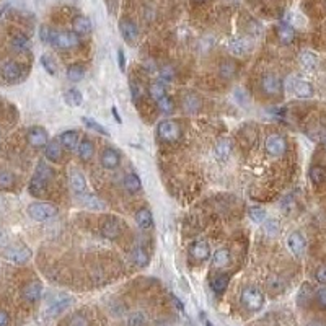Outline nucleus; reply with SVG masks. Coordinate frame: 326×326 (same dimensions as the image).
Segmentation results:
<instances>
[{
  "instance_id": "obj_58",
  "label": "nucleus",
  "mask_w": 326,
  "mask_h": 326,
  "mask_svg": "<svg viewBox=\"0 0 326 326\" xmlns=\"http://www.w3.org/2000/svg\"><path fill=\"white\" fill-rule=\"evenodd\" d=\"M199 318H200V323H203L204 326H214V324H212V321L207 318V315H206L204 312H200V313H199Z\"/></svg>"
},
{
  "instance_id": "obj_57",
  "label": "nucleus",
  "mask_w": 326,
  "mask_h": 326,
  "mask_svg": "<svg viewBox=\"0 0 326 326\" xmlns=\"http://www.w3.org/2000/svg\"><path fill=\"white\" fill-rule=\"evenodd\" d=\"M8 323H10V316L7 312L0 310V326H8Z\"/></svg>"
},
{
  "instance_id": "obj_37",
  "label": "nucleus",
  "mask_w": 326,
  "mask_h": 326,
  "mask_svg": "<svg viewBox=\"0 0 326 326\" xmlns=\"http://www.w3.org/2000/svg\"><path fill=\"white\" fill-rule=\"evenodd\" d=\"M62 326H90V321L83 313H73L64 320Z\"/></svg>"
},
{
  "instance_id": "obj_36",
  "label": "nucleus",
  "mask_w": 326,
  "mask_h": 326,
  "mask_svg": "<svg viewBox=\"0 0 326 326\" xmlns=\"http://www.w3.org/2000/svg\"><path fill=\"white\" fill-rule=\"evenodd\" d=\"M83 77H85V67H83V64H72L67 69V79L70 82H80Z\"/></svg>"
},
{
  "instance_id": "obj_43",
  "label": "nucleus",
  "mask_w": 326,
  "mask_h": 326,
  "mask_svg": "<svg viewBox=\"0 0 326 326\" xmlns=\"http://www.w3.org/2000/svg\"><path fill=\"white\" fill-rule=\"evenodd\" d=\"M248 215H249V219H252L253 222L260 223V222H263L266 219V211L260 206H253V207L248 209Z\"/></svg>"
},
{
  "instance_id": "obj_20",
  "label": "nucleus",
  "mask_w": 326,
  "mask_h": 326,
  "mask_svg": "<svg viewBox=\"0 0 326 326\" xmlns=\"http://www.w3.org/2000/svg\"><path fill=\"white\" fill-rule=\"evenodd\" d=\"M69 185L72 188L73 193H77V194H83L87 191V181L85 178H83V174L79 173V171H70L69 174Z\"/></svg>"
},
{
  "instance_id": "obj_30",
  "label": "nucleus",
  "mask_w": 326,
  "mask_h": 326,
  "mask_svg": "<svg viewBox=\"0 0 326 326\" xmlns=\"http://www.w3.org/2000/svg\"><path fill=\"white\" fill-rule=\"evenodd\" d=\"M308 177H310V181L315 186H320L326 180V170L321 165H313L310 168V171H308Z\"/></svg>"
},
{
  "instance_id": "obj_47",
  "label": "nucleus",
  "mask_w": 326,
  "mask_h": 326,
  "mask_svg": "<svg viewBox=\"0 0 326 326\" xmlns=\"http://www.w3.org/2000/svg\"><path fill=\"white\" fill-rule=\"evenodd\" d=\"M83 204H85L88 209H105V204L95 194H87L83 197Z\"/></svg>"
},
{
  "instance_id": "obj_54",
  "label": "nucleus",
  "mask_w": 326,
  "mask_h": 326,
  "mask_svg": "<svg viewBox=\"0 0 326 326\" xmlns=\"http://www.w3.org/2000/svg\"><path fill=\"white\" fill-rule=\"evenodd\" d=\"M315 279L318 281L320 284H323V286H326V264H324V266H320L318 269H316Z\"/></svg>"
},
{
  "instance_id": "obj_14",
  "label": "nucleus",
  "mask_w": 326,
  "mask_h": 326,
  "mask_svg": "<svg viewBox=\"0 0 326 326\" xmlns=\"http://www.w3.org/2000/svg\"><path fill=\"white\" fill-rule=\"evenodd\" d=\"M287 245H289V249L292 253H294L295 256H302L304 252H305V238L300 232H292L289 238H287Z\"/></svg>"
},
{
  "instance_id": "obj_3",
  "label": "nucleus",
  "mask_w": 326,
  "mask_h": 326,
  "mask_svg": "<svg viewBox=\"0 0 326 326\" xmlns=\"http://www.w3.org/2000/svg\"><path fill=\"white\" fill-rule=\"evenodd\" d=\"M59 209L51 203H33L28 206V215L36 222H44L57 215Z\"/></svg>"
},
{
  "instance_id": "obj_55",
  "label": "nucleus",
  "mask_w": 326,
  "mask_h": 326,
  "mask_svg": "<svg viewBox=\"0 0 326 326\" xmlns=\"http://www.w3.org/2000/svg\"><path fill=\"white\" fill-rule=\"evenodd\" d=\"M129 88H131L132 99H134V102H137V99L140 98V88L137 87V83L134 82V80H131V82H129Z\"/></svg>"
},
{
  "instance_id": "obj_9",
  "label": "nucleus",
  "mask_w": 326,
  "mask_h": 326,
  "mask_svg": "<svg viewBox=\"0 0 326 326\" xmlns=\"http://www.w3.org/2000/svg\"><path fill=\"white\" fill-rule=\"evenodd\" d=\"M0 75L7 82H18L23 75L21 65L16 64L15 61H4L0 64Z\"/></svg>"
},
{
  "instance_id": "obj_26",
  "label": "nucleus",
  "mask_w": 326,
  "mask_h": 326,
  "mask_svg": "<svg viewBox=\"0 0 326 326\" xmlns=\"http://www.w3.org/2000/svg\"><path fill=\"white\" fill-rule=\"evenodd\" d=\"M136 222L142 230L152 229L154 227V217L152 212L148 209H140V211L136 212Z\"/></svg>"
},
{
  "instance_id": "obj_2",
  "label": "nucleus",
  "mask_w": 326,
  "mask_h": 326,
  "mask_svg": "<svg viewBox=\"0 0 326 326\" xmlns=\"http://www.w3.org/2000/svg\"><path fill=\"white\" fill-rule=\"evenodd\" d=\"M240 300H241V304H243V307L246 308V310H249V312L261 310L263 305H264L263 292L258 289V287H253V286H248V287H245L243 290H241Z\"/></svg>"
},
{
  "instance_id": "obj_7",
  "label": "nucleus",
  "mask_w": 326,
  "mask_h": 326,
  "mask_svg": "<svg viewBox=\"0 0 326 326\" xmlns=\"http://www.w3.org/2000/svg\"><path fill=\"white\" fill-rule=\"evenodd\" d=\"M266 152L271 157H282L287 150V140L284 139L281 134H271L269 137L266 139Z\"/></svg>"
},
{
  "instance_id": "obj_17",
  "label": "nucleus",
  "mask_w": 326,
  "mask_h": 326,
  "mask_svg": "<svg viewBox=\"0 0 326 326\" xmlns=\"http://www.w3.org/2000/svg\"><path fill=\"white\" fill-rule=\"evenodd\" d=\"M191 255H193V258L197 263H203L211 258V246H209L207 241L199 240L193 245V248H191Z\"/></svg>"
},
{
  "instance_id": "obj_28",
  "label": "nucleus",
  "mask_w": 326,
  "mask_h": 326,
  "mask_svg": "<svg viewBox=\"0 0 326 326\" xmlns=\"http://www.w3.org/2000/svg\"><path fill=\"white\" fill-rule=\"evenodd\" d=\"M209 284H211V289L214 290V294H223L225 290H227V286H229V275L227 274H217L214 275V278L209 281Z\"/></svg>"
},
{
  "instance_id": "obj_48",
  "label": "nucleus",
  "mask_w": 326,
  "mask_h": 326,
  "mask_svg": "<svg viewBox=\"0 0 326 326\" xmlns=\"http://www.w3.org/2000/svg\"><path fill=\"white\" fill-rule=\"evenodd\" d=\"M128 324L129 326H147V318L142 312H136L129 316Z\"/></svg>"
},
{
  "instance_id": "obj_50",
  "label": "nucleus",
  "mask_w": 326,
  "mask_h": 326,
  "mask_svg": "<svg viewBox=\"0 0 326 326\" xmlns=\"http://www.w3.org/2000/svg\"><path fill=\"white\" fill-rule=\"evenodd\" d=\"M41 64H43V67L46 69V72H47V73L56 75V64H54V61H53L51 57H49L47 54H43V56H41Z\"/></svg>"
},
{
  "instance_id": "obj_23",
  "label": "nucleus",
  "mask_w": 326,
  "mask_h": 326,
  "mask_svg": "<svg viewBox=\"0 0 326 326\" xmlns=\"http://www.w3.org/2000/svg\"><path fill=\"white\" fill-rule=\"evenodd\" d=\"M229 49L232 54L235 56H243L249 51V41L245 38H233L229 41Z\"/></svg>"
},
{
  "instance_id": "obj_12",
  "label": "nucleus",
  "mask_w": 326,
  "mask_h": 326,
  "mask_svg": "<svg viewBox=\"0 0 326 326\" xmlns=\"http://www.w3.org/2000/svg\"><path fill=\"white\" fill-rule=\"evenodd\" d=\"M119 31H121V36L126 39L129 44L136 43V39L139 36V30H137V24L134 23L132 20H121Z\"/></svg>"
},
{
  "instance_id": "obj_38",
  "label": "nucleus",
  "mask_w": 326,
  "mask_h": 326,
  "mask_svg": "<svg viewBox=\"0 0 326 326\" xmlns=\"http://www.w3.org/2000/svg\"><path fill=\"white\" fill-rule=\"evenodd\" d=\"M183 108H185L186 113H196L200 108V102L196 95H186L183 98Z\"/></svg>"
},
{
  "instance_id": "obj_11",
  "label": "nucleus",
  "mask_w": 326,
  "mask_h": 326,
  "mask_svg": "<svg viewBox=\"0 0 326 326\" xmlns=\"http://www.w3.org/2000/svg\"><path fill=\"white\" fill-rule=\"evenodd\" d=\"M28 142L31 147L35 148H41V147H46L47 142H49V136H47V131L41 126H35L28 131Z\"/></svg>"
},
{
  "instance_id": "obj_21",
  "label": "nucleus",
  "mask_w": 326,
  "mask_h": 326,
  "mask_svg": "<svg viewBox=\"0 0 326 326\" xmlns=\"http://www.w3.org/2000/svg\"><path fill=\"white\" fill-rule=\"evenodd\" d=\"M230 152H232V144H230V140H227V139H220L214 147V157L219 162L227 160V158L230 157Z\"/></svg>"
},
{
  "instance_id": "obj_8",
  "label": "nucleus",
  "mask_w": 326,
  "mask_h": 326,
  "mask_svg": "<svg viewBox=\"0 0 326 326\" xmlns=\"http://www.w3.org/2000/svg\"><path fill=\"white\" fill-rule=\"evenodd\" d=\"M79 44H80V38L79 35H75L73 31H56L53 46H56L57 49H72V47H77Z\"/></svg>"
},
{
  "instance_id": "obj_22",
  "label": "nucleus",
  "mask_w": 326,
  "mask_h": 326,
  "mask_svg": "<svg viewBox=\"0 0 326 326\" xmlns=\"http://www.w3.org/2000/svg\"><path fill=\"white\" fill-rule=\"evenodd\" d=\"M44 155L49 162H59L62 158V147L59 144V140H51L47 142V145L44 147Z\"/></svg>"
},
{
  "instance_id": "obj_56",
  "label": "nucleus",
  "mask_w": 326,
  "mask_h": 326,
  "mask_svg": "<svg viewBox=\"0 0 326 326\" xmlns=\"http://www.w3.org/2000/svg\"><path fill=\"white\" fill-rule=\"evenodd\" d=\"M118 62H119V69L124 72V69H126V56H124L122 49H119V51H118Z\"/></svg>"
},
{
  "instance_id": "obj_60",
  "label": "nucleus",
  "mask_w": 326,
  "mask_h": 326,
  "mask_svg": "<svg viewBox=\"0 0 326 326\" xmlns=\"http://www.w3.org/2000/svg\"><path fill=\"white\" fill-rule=\"evenodd\" d=\"M171 298H173V302H174V305H177V307L180 308V310L183 312V304H181V300H180V298H177V297H174V295H171Z\"/></svg>"
},
{
  "instance_id": "obj_45",
  "label": "nucleus",
  "mask_w": 326,
  "mask_h": 326,
  "mask_svg": "<svg viewBox=\"0 0 326 326\" xmlns=\"http://www.w3.org/2000/svg\"><path fill=\"white\" fill-rule=\"evenodd\" d=\"M157 106H158V110H160L162 113L168 114V113H171V111H173L174 103H173V99H171L168 95H165L162 99H158V102H157Z\"/></svg>"
},
{
  "instance_id": "obj_44",
  "label": "nucleus",
  "mask_w": 326,
  "mask_h": 326,
  "mask_svg": "<svg viewBox=\"0 0 326 326\" xmlns=\"http://www.w3.org/2000/svg\"><path fill=\"white\" fill-rule=\"evenodd\" d=\"M15 183V177L12 171L0 168V188H12Z\"/></svg>"
},
{
  "instance_id": "obj_31",
  "label": "nucleus",
  "mask_w": 326,
  "mask_h": 326,
  "mask_svg": "<svg viewBox=\"0 0 326 326\" xmlns=\"http://www.w3.org/2000/svg\"><path fill=\"white\" fill-rule=\"evenodd\" d=\"M124 188H126V191L134 194V193H137V191H140L142 181L136 173H129V174H126V178H124Z\"/></svg>"
},
{
  "instance_id": "obj_51",
  "label": "nucleus",
  "mask_w": 326,
  "mask_h": 326,
  "mask_svg": "<svg viewBox=\"0 0 326 326\" xmlns=\"http://www.w3.org/2000/svg\"><path fill=\"white\" fill-rule=\"evenodd\" d=\"M267 287H269L272 292H275V294H278V292H282V289H284V282H282V279H279V278H271L269 281H267Z\"/></svg>"
},
{
  "instance_id": "obj_16",
  "label": "nucleus",
  "mask_w": 326,
  "mask_h": 326,
  "mask_svg": "<svg viewBox=\"0 0 326 326\" xmlns=\"http://www.w3.org/2000/svg\"><path fill=\"white\" fill-rule=\"evenodd\" d=\"M292 91L298 98H312L313 96V87L310 82H307L304 79H295L292 82Z\"/></svg>"
},
{
  "instance_id": "obj_42",
  "label": "nucleus",
  "mask_w": 326,
  "mask_h": 326,
  "mask_svg": "<svg viewBox=\"0 0 326 326\" xmlns=\"http://www.w3.org/2000/svg\"><path fill=\"white\" fill-rule=\"evenodd\" d=\"M237 73V65L232 61H223L220 64V75L223 79H232Z\"/></svg>"
},
{
  "instance_id": "obj_46",
  "label": "nucleus",
  "mask_w": 326,
  "mask_h": 326,
  "mask_svg": "<svg viewBox=\"0 0 326 326\" xmlns=\"http://www.w3.org/2000/svg\"><path fill=\"white\" fill-rule=\"evenodd\" d=\"M54 35H56V31L53 30V28H49V27H41V30H39V38H41V41H43V43H46V44H53V39H54Z\"/></svg>"
},
{
  "instance_id": "obj_10",
  "label": "nucleus",
  "mask_w": 326,
  "mask_h": 326,
  "mask_svg": "<svg viewBox=\"0 0 326 326\" xmlns=\"http://www.w3.org/2000/svg\"><path fill=\"white\" fill-rule=\"evenodd\" d=\"M261 88H263V91H264L266 95H271V96L281 95L282 82H281V79L278 77V75L266 73L264 77L261 79Z\"/></svg>"
},
{
  "instance_id": "obj_41",
  "label": "nucleus",
  "mask_w": 326,
  "mask_h": 326,
  "mask_svg": "<svg viewBox=\"0 0 326 326\" xmlns=\"http://www.w3.org/2000/svg\"><path fill=\"white\" fill-rule=\"evenodd\" d=\"M82 121H83V124H85V126H87L88 129L96 131L98 134H103V136H110V132H108V129H106L105 126H102V124H99L98 121H95L93 118H82Z\"/></svg>"
},
{
  "instance_id": "obj_40",
  "label": "nucleus",
  "mask_w": 326,
  "mask_h": 326,
  "mask_svg": "<svg viewBox=\"0 0 326 326\" xmlns=\"http://www.w3.org/2000/svg\"><path fill=\"white\" fill-rule=\"evenodd\" d=\"M148 93H150V96L155 99V102H158V99H162L166 95L165 85H163L162 82H155V83H152V85H150Z\"/></svg>"
},
{
  "instance_id": "obj_59",
  "label": "nucleus",
  "mask_w": 326,
  "mask_h": 326,
  "mask_svg": "<svg viewBox=\"0 0 326 326\" xmlns=\"http://www.w3.org/2000/svg\"><path fill=\"white\" fill-rule=\"evenodd\" d=\"M111 114L114 116V119H116V122H118V124H121V122H122L121 116H119V111H118V108H116V106H113V108H111Z\"/></svg>"
},
{
  "instance_id": "obj_6",
  "label": "nucleus",
  "mask_w": 326,
  "mask_h": 326,
  "mask_svg": "<svg viewBox=\"0 0 326 326\" xmlns=\"http://www.w3.org/2000/svg\"><path fill=\"white\" fill-rule=\"evenodd\" d=\"M4 256L5 260H8L13 264H23L31 258V249L24 245H12L5 249Z\"/></svg>"
},
{
  "instance_id": "obj_15",
  "label": "nucleus",
  "mask_w": 326,
  "mask_h": 326,
  "mask_svg": "<svg viewBox=\"0 0 326 326\" xmlns=\"http://www.w3.org/2000/svg\"><path fill=\"white\" fill-rule=\"evenodd\" d=\"M21 294H23V298L27 300V302L35 304L41 298V294H43V286H41V282L33 281V282L27 284V286L23 287Z\"/></svg>"
},
{
  "instance_id": "obj_33",
  "label": "nucleus",
  "mask_w": 326,
  "mask_h": 326,
  "mask_svg": "<svg viewBox=\"0 0 326 326\" xmlns=\"http://www.w3.org/2000/svg\"><path fill=\"white\" fill-rule=\"evenodd\" d=\"M312 295H313V289L310 284H304L302 287H300L298 290V295H297V302L300 307H307L308 304H310V300H312Z\"/></svg>"
},
{
  "instance_id": "obj_39",
  "label": "nucleus",
  "mask_w": 326,
  "mask_h": 326,
  "mask_svg": "<svg viewBox=\"0 0 326 326\" xmlns=\"http://www.w3.org/2000/svg\"><path fill=\"white\" fill-rule=\"evenodd\" d=\"M300 64H302L307 70H313L316 67V56L310 51H305L300 54Z\"/></svg>"
},
{
  "instance_id": "obj_29",
  "label": "nucleus",
  "mask_w": 326,
  "mask_h": 326,
  "mask_svg": "<svg viewBox=\"0 0 326 326\" xmlns=\"http://www.w3.org/2000/svg\"><path fill=\"white\" fill-rule=\"evenodd\" d=\"M131 260L134 264H137L140 267H145L148 263H150V256L148 253L145 252L142 246H137V248H134L132 249V255H131Z\"/></svg>"
},
{
  "instance_id": "obj_61",
  "label": "nucleus",
  "mask_w": 326,
  "mask_h": 326,
  "mask_svg": "<svg viewBox=\"0 0 326 326\" xmlns=\"http://www.w3.org/2000/svg\"><path fill=\"white\" fill-rule=\"evenodd\" d=\"M307 326H326V323H323L320 320H315V321H310Z\"/></svg>"
},
{
  "instance_id": "obj_62",
  "label": "nucleus",
  "mask_w": 326,
  "mask_h": 326,
  "mask_svg": "<svg viewBox=\"0 0 326 326\" xmlns=\"http://www.w3.org/2000/svg\"><path fill=\"white\" fill-rule=\"evenodd\" d=\"M194 2H197V4H200V2H204V0H194Z\"/></svg>"
},
{
  "instance_id": "obj_4",
  "label": "nucleus",
  "mask_w": 326,
  "mask_h": 326,
  "mask_svg": "<svg viewBox=\"0 0 326 326\" xmlns=\"http://www.w3.org/2000/svg\"><path fill=\"white\" fill-rule=\"evenodd\" d=\"M72 304H73V298L70 295L59 294L47 304L44 313H46V316H49V318H54V316H59L62 312H65Z\"/></svg>"
},
{
  "instance_id": "obj_49",
  "label": "nucleus",
  "mask_w": 326,
  "mask_h": 326,
  "mask_svg": "<svg viewBox=\"0 0 326 326\" xmlns=\"http://www.w3.org/2000/svg\"><path fill=\"white\" fill-rule=\"evenodd\" d=\"M264 232H266L269 237L278 235V233H279V222L274 220V219L266 220V222H264Z\"/></svg>"
},
{
  "instance_id": "obj_25",
  "label": "nucleus",
  "mask_w": 326,
  "mask_h": 326,
  "mask_svg": "<svg viewBox=\"0 0 326 326\" xmlns=\"http://www.w3.org/2000/svg\"><path fill=\"white\" fill-rule=\"evenodd\" d=\"M77 154L80 157V160H90L91 157H93L95 154V145H93V142H91L90 139H82L79 142V145H77Z\"/></svg>"
},
{
  "instance_id": "obj_13",
  "label": "nucleus",
  "mask_w": 326,
  "mask_h": 326,
  "mask_svg": "<svg viewBox=\"0 0 326 326\" xmlns=\"http://www.w3.org/2000/svg\"><path fill=\"white\" fill-rule=\"evenodd\" d=\"M119 162H121V157H119V152L116 148L108 147V148L103 150V154H102V165H103V168L114 170V168H118V166H119Z\"/></svg>"
},
{
  "instance_id": "obj_32",
  "label": "nucleus",
  "mask_w": 326,
  "mask_h": 326,
  "mask_svg": "<svg viewBox=\"0 0 326 326\" xmlns=\"http://www.w3.org/2000/svg\"><path fill=\"white\" fill-rule=\"evenodd\" d=\"M212 263H214L215 267H225L230 263V252L227 248L217 249V252L214 253V256H212Z\"/></svg>"
},
{
  "instance_id": "obj_24",
  "label": "nucleus",
  "mask_w": 326,
  "mask_h": 326,
  "mask_svg": "<svg viewBox=\"0 0 326 326\" xmlns=\"http://www.w3.org/2000/svg\"><path fill=\"white\" fill-rule=\"evenodd\" d=\"M57 140H59V144L62 147H65L67 150H73L79 145V134H77V131H65L61 134Z\"/></svg>"
},
{
  "instance_id": "obj_1",
  "label": "nucleus",
  "mask_w": 326,
  "mask_h": 326,
  "mask_svg": "<svg viewBox=\"0 0 326 326\" xmlns=\"http://www.w3.org/2000/svg\"><path fill=\"white\" fill-rule=\"evenodd\" d=\"M51 177H53L51 168H49V166L43 162L38 163L35 177H33L31 181H30V193L35 197L43 196L44 191H46V185H47V181L51 180Z\"/></svg>"
},
{
  "instance_id": "obj_27",
  "label": "nucleus",
  "mask_w": 326,
  "mask_h": 326,
  "mask_svg": "<svg viewBox=\"0 0 326 326\" xmlns=\"http://www.w3.org/2000/svg\"><path fill=\"white\" fill-rule=\"evenodd\" d=\"M275 33H278V38L282 44H290L292 41L295 39V31L294 28L290 27V24H286V23H282L278 27V30H275Z\"/></svg>"
},
{
  "instance_id": "obj_5",
  "label": "nucleus",
  "mask_w": 326,
  "mask_h": 326,
  "mask_svg": "<svg viewBox=\"0 0 326 326\" xmlns=\"http://www.w3.org/2000/svg\"><path fill=\"white\" fill-rule=\"evenodd\" d=\"M157 134L163 142H177L181 137V128L178 126L177 121L166 119L158 124Z\"/></svg>"
},
{
  "instance_id": "obj_52",
  "label": "nucleus",
  "mask_w": 326,
  "mask_h": 326,
  "mask_svg": "<svg viewBox=\"0 0 326 326\" xmlns=\"http://www.w3.org/2000/svg\"><path fill=\"white\" fill-rule=\"evenodd\" d=\"M160 79L163 82H171L174 79V70L171 69L170 65H165L160 69Z\"/></svg>"
},
{
  "instance_id": "obj_34",
  "label": "nucleus",
  "mask_w": 326,
  "mask_h": 326,
  "mask_svg": "<svg viewBox=\"0 0 326 326\" xmlns=\"http://www.w3.org/2000/svg\"><path fill=\"white\" fill-rule=\"evenodd\" d=\"M12 47L15 49L16 53H24L30 49V39L27 35H21V33H18V35H15L12 38Z\"/></svg>"
},
{
  "instance_id": "obj_53",
  "label": "nucleus",
  "mask_w": 326,
  "mask_h": 326,
  "mask_svg": "<svg viewBox=\"0 0 326 326\" xmlns=\"http://www.w3.org/2000/svg\"><path fill=\"white\" fill-rule=\"evenodd\" d=\"M315 298H316V302H318V305L321 308H326V287H321V289L316 290Z\"/></svg>"
},
{
  "instance_id": "obj_18",
  "label": "nucleus",
  "mask_w": 326,
  "mask_h": 326,
  "mask_svg": "<svg viewBox=\"0 0 326 326\" xmlns=\"http://www.w3.org/2000/svg\"><path fill=\"white\" fill-rule=\"evenodd\" d=\"M72 27H73V33H75V35L85 36V35H90V33H91L93 24H91V20L88 18V16L79 15V16H75V18H73Z\"/></svg>"
},
{
  "instance_id": "obj_19",
  "label": "nucleus",
  "mask_w": 326,
  "mask_h": 326,
  "mask_svg": "<svg viewBox=\"0 0 326 326\" xmlns=\"http://www.w3.org/2000/svg\"><path fill=\"white\" fill-rule=\"evenodd\" d=\"M99 233H102V237L106 240H116L121 235V227H119L118 220H114V219L106 220L103 223L102 230H99Z\"/></svg>"
},
{
  "instance_id": "obj_35",
  "label": "nucleus",
  "mask_w": 326,
  "mask_h": 326,
  "mask_svg": "<svg viewBox=\"0 0 326 326\" xmlns=\"http://www.w3.org/2000/svg\"><path fill=\"white\" fill-rule=\"evenodd\" d=\"M64 98H65V103L69 106H73V108L80 106L83 103V95L80 93V90H77V88H69L65 91Z\"/></svg>"
}]
</instances>
